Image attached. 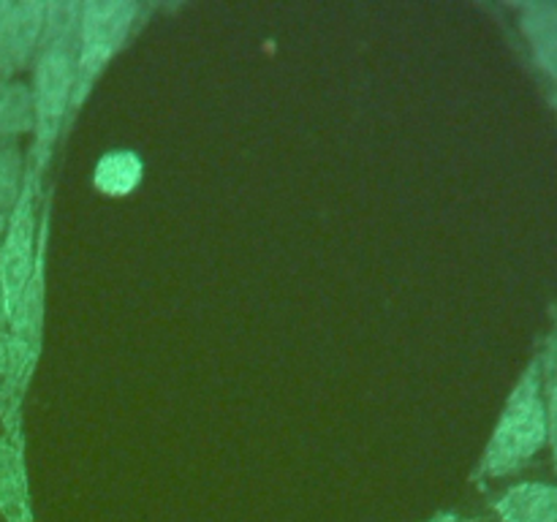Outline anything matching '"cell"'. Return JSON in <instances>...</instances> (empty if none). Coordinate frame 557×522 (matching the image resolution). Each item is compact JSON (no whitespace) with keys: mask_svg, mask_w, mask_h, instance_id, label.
<instances>
[{"mask_svg":"<svg viewBox=\"0 0 557 522\" xmlns=\"http://www.w3.org/2000/svg\"><path fill=\"white\" fill-rule=\"evenodd\" d=\"M82 3L52 0L47 3L41 52L30 69L33 123L30 147L25 150V177L41 188L44 174L52 166L54 150L71 134V98L76 74V38H79Z\"/></svg>","mask_w":557,"mask_h":522,"instance_id":"6da1fadb","label":"cell"},{"mask_svg":"<svg viewBox=\"0 0 557 522\" xmlns=\"http://www.w3.org/2000/svg\"><path fill=\"white\" fill-rule=\"evenodd\" d=\"M52 196V194H49ZM44 196L38 212V261L9 332L0 337V435L25 444V400L41 362L47 324V250L52 226V199Z\"/></svg>","mask_w":557,"mask_h":522,"instance_id":"7a4b0ae2","label":"cell"},{"mask_svg":"<svg viewBox=\"0 0 557 522\" xmlns=\"http://www.w3.org/2000/svg\"><path fill=\"white\" fill-rule=\"evenodd\" d=\"M544 446H547V408H544L539 359H533L511 389L473 478L482 482V478L511 476L522 471Z\"/></svg>","mask_w":557,"mask_h":522,"instance_id":"3957f363","label":"cell"},{"mask_svg":"<svg viewBox=\"0 0 557 522\" xmlns=\"http://www.w3.org/2000/svg\"><path fill=\"white\" fill-rule=\"evenodd\" d=\"M150 20V5L134 0H85L76 38L74 98H71V128L85 103L90 101L109 65L125 52L131 38Z\"/></svg>","mask_w":557,"mask_h":522,"instance_id":"277c9868","label":"cell"},{"mask_svg":"<svg viewBox=\"0 0 557 522\" xmlns=\"http://www.w3.org/2000/svg\"><path fill=\"white\" fill-rule=\"evenodd\" d=\"M41 188L25 177V188L16 201L14 215H11L3 239H0V288H3L11 315H14L16 304H20L22 294H25L33 272H36L38 212H41L38 207H41Z\"/></svg>","mask_w":557,"mask_h":522,"instance_id":"5b68a950","label":"cell"},{"mask_svg":"<svg viewBox=\"0 0 557 522\" xmlns=\"http://www.w3.org/2000/svg\"><path fill=\"white\" fill-rule=\"evenodd\" d=\"M47 3L44 0H14L0 36V79H20L30 71L41 52Z\"/></svg>","mask_w":557,"mask_h":522,"instance_id":"8992f818","label":"cell"},{"mask_svg":"<svg viewBox=\"0 0 557 522\" xmlns=\"http://www.w3.org/2000/svg\"><path fill=\"white\" fill-rule=\"evenodd\" d=\"M0 520L36 522L25 444L0 435Z\"/></svg>","mask_w":557,"mask_h":522,"instance_id":"52a82bcc","label":"cell"},{"mask_svg":"<svg viewBox=\"0 0 557 522\" xmlns=\"http://www.w3.org/2000/svg\"><path fill=\"white\" fill-rule=\"evenodd\" d=\"M520 30L531 49L533 63L542 69L553 87V103L557 109V3L520 5Z\"/></svg>","mask_w":557,"mask_h":522,"instance_id":"ba28073f","label":"cell"},{"mask_svg":"<svg viewBox=\"0 0 557 522\" xmlns=\"http://www.w3.org/2000/svg\"><path fill=\"white\" fill-rule=\"evenodd\" d=\"M504 522H557V484L522 482L495 500Z\"/></svg>","mask_w":557,"mask_h":522,"instance_id":"9c48e42d","label":"cell"},{"mask_svg":"<svg viewBox=\"0 0 557 522\" xmlns=\"http://www.w3.org/2000/svg\"><path fill=\"white\" fill-rule=\"evenodd\" d=\"M145 177V161L134 150H112L98 158L92 169V188L109 199H125L139 188Z\"/></svg>","mask_w":557,"mask_h":522,"instance_id":"30bf717a","label":"cell"},{"mask_svg":"<svg viewBox=\"0 0 557 522\" xmlns=\"http://www.w3.org/2000/svg\"><path fill=\"white\" fill-rule=\"evenodd\" d=\"M33 92L30 85L22 79H5L0 92V139L20 141L22 136L33 134Z\"/></svg>","mask_w":557,"mask_h":522,"instance_id":"8fae6325","label":"cell"},{"mask_svg":"<svg viewBox=\"0 0 557 522\" xmlns=\"http://www.w3.org/2000/svg\"><path fill=\"white\" fill-rule=\"evenodd\" d=\"M22 188H25V150L20 141L0 139V239L9 228Z\"/></svg>","mask_w":557,"mask_h":522,"instance_id":"7c38bea8","label":"cell"},{"mask_svg":"<svg viewBox=\"0 0 557 522\" xmlns=\"http://www.w3.org/2000/svg\"><path fill=\"white\" fill-rule=\"evenodd\" d=\"M539 359V373H542V395L547 408V444L553 446L557 465V304L553 308V326L544 340V351Z\"/></svg>","mask_w":557,"mask_h":522,"instance_id":"4fadbf2b","label":"cell"},{"mask_svg":"<svg viewBox=\"0 0 557 522\" xmlns=\"http://www.w3.org/2000/svg\"><path fill=\"white\" fill-rule=\"evenodd\" d=\"M9 324H11V310H9V304H5L3 288H0V337L9 332Z\"/></svg>","mask_w":557,"mask_h":522,"instance_id":"5bb4252c","label":"cell"},{"mask_svg":"<svg viewBox=\"0 0 557 522\" xmlns=\"http://www.w3.org/2000/svg\"><path fill=\"white\" fill-rule=\"evenodd\" d=\"M428 522H460V514H457V511H438V514L430 517Z\"/></svg>","mask_w":557,"mask_h":522,"instance_id":"9a60e30c","label":"cell"},{"mask_svg":"<svg viewBox=\"0 0 557 522\" xmlns=\"http://www.w3.org/2000/svg\"><path fill=\"white\" fill-rule=\"evenodd\" d=\"M11 3H14V0H0V36H3V25H5V16H9L11 11Z\"/></svg>","mask_w":557,"mask_h":522,"instance_id":"2e32d148","label":"cell"},{"mask_svg":"<svg viewBox=\"0 0 557 522\" xmlns=\"http://www.w3.org/2000/svg\"><path fill=\"white\" fill-rule=\"evenodd\" d=\"M3 82H5V79H0V92H3Z\"/></svg>","mask_w":557,"mask_h":522,"instance_id":"e0dca14e","label":"cell"}]
</instances>
